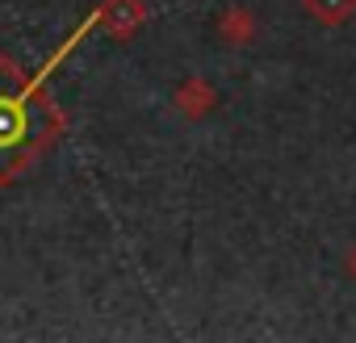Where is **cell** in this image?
<instances>
[{"mask_svg":"<svg viewBox=\"0 0 356 343\" xmlns=\"http://www.w3.org/2000/svg\"><path fill=\"white\" fill-rule=\"evenodd\" d=\"M172 105H176V113H181V117L197 122V117H206V113L218 105V92H214V84H210V80H202V76H189V80H181V84H176V92H172Z\"/></svg>","mask_w":356,"mask_h":343,"instance_id":"cell-3","label":"cell"},{"mask_svg":"<svg viewBox=\"0 0 356 343\" xmlns=\"http://www.w3.org/2000/svg\"><path fill=\"white\" fill-rule=\"evenodd\" d=\"M63 130L59 105L42 92V80L0 84V185L26 172Z\"/></svg>","mask_w":356,"mask_h":343,"instance_id":"cell-1","label":"cell"},{"mask_svg":"<svg viewBox=\"0 0 356 343\" xmlns=\"http://www.w3.org/2000/svg\"><path fill=\"white\" fill-rule=\"evenodd\" d=\"M214 30H218V38H222L227 47H248V42L256 38L260 22H256V13H252V9H243V5H227V9L218 13Z\"/></svg>","mask_w":356,"mask_h":343,"instance_id":"cell-4","label":"cell"},{"mask_svg":"<svg viewBox=\"0 0 356 343\" xmlns=\"http://www.w3.org/2000/svg\"><path fill=\"white\" fill-rule=\"evenodd\" d=\"M302 9L310 13V22H318L327 30H339L356 17V0H302Z\"/></svg>","mask_w":356,"mask_h":343,"instance_id":"cell-5","label":"cell"},{"mask_svg":"<svg viewBox=\"0 0 356 343\" xmlns=\"http://www.w3.org/2000/svg\"><path fill=\"white\" fill-rule=\"evenodd\" d=\"M348 276H352V281H356V247H352V251H348Z\"/></svg>","mask_w":356,"mask_h":343,"instance_id":"cell-6","label":"cell"},{"mask_svg":"<svg viewBox=\"0 0 356 343\" xmlns=\"http://www.w3.org/2000/svg\"><path fill=\"white\" fill-rule=\"evenodd\" d=\"M92 22L113 38V42H126L138 34V26L147 22V5L143 0H101L92 9Z\"/></svg>","mask_w":356,"mask_h":343,"instance_id":"cell-2","label":"cell"}]
</instances>
